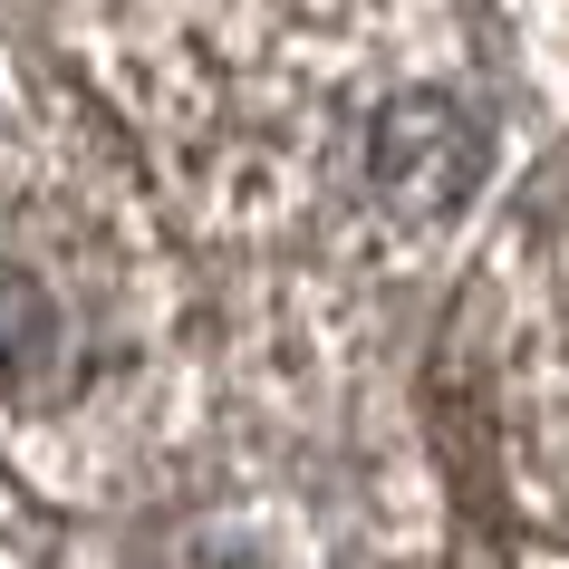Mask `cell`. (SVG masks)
I'll return each instance as SVG.
<instances>
[{
    "instance_id": "1",
    "label": "cell",
    "mask_w": 569,
    "mask_h": 569,
    "mask_svg": "<svg viewBox=\"0 0 569 569\" xmlns=\"http://www.w3.org/2000/svg\"><path fill=\"white\" fill-rule=\"evenodd\" d=\"M482 146L473 126L453 117L445 97H396V107H377V136H367V174H377V193L387 203H416V212H445L463 183H473Z\"/></svg>"
}]
</instances>
